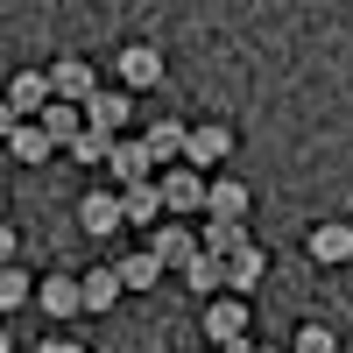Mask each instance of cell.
<instances>
[{"label":"cell","mask_w":353,"mask_h":353,"mask_svg":"<svg viewBox=\"0 0 353 353\" xmlns=\"http://www.w3.org/2000/svg\"><path fill=\"white\" fill-rule=\"evenodd\" d=\"M163 184V212H176V219H191V212H205V198H212V184L191 170V163H176V170H163L156 176Z\"/></svg>","instance_id":"obj_1"},{"label":"cell","mask_w":353,"mask_h":353,"mask_svg":"<svg viewBox=\"0 0 353 353\" xmlns=\"http://www.w3.org/2000/svg\"><path fill=\"white\" fill-rule=\"evenodd\" d=\"M149 254L163 261V269H191V261L205 254V241H198L184 219H170V226H156V233H149Z\"/></svg>","instance_id":"obj_2"},{"label":"cell","mask_w":353,"mask_h":353,"mask_svg":"<svg viewBox=\"0 0 353 353\" xmlns=\"http://www.w3.org/2000/svg\"><path fill=\"white\" fill-rule=\"evenodd\" d=\"M205 339H212V346L248 339V297H212V304H205Z\"/></svg>","instance_id":"obj_3"},{"label":"cell","mask_w":353,"mask_h":353,"mask_svg":"<svg viewBox=\"0 0 353 353\" xmlns=\"http://www.w3.org/2000/svg\"><path fill=\"white\" fill-rule=\"evenodd\" d=\"M106 170L121 176V191H128V184H156V156H149V141H128V134L113 141V156H106Z\"/></svg>","instance_id":"obj_4"},{"label":"cell","mask_w":353,"mask_h":353,"mask_svg":"<svg viewBox=\"0 0 353 353\" xmlns=\"http://www.w3.org/2000/svg\"><path fill=\"white\" fill-rule=\"evenodd\" d=\"M50 85H57V99H64V106H92V99H99V78H92V64H78V57L50 64Z\"/></svg>","instance_id":"obj_5"},{"label":"cell","mask_w":353,"mask_h":353,"mask_svg":"<svg viewBox=\"0 0 353 353\" xmlns=\"http://www.w3.org/2000/svg\"><path fill=\"white\" fill-rule=\"evenodd\" d=\"M78 226L92 233V241H106V233H121V226H128V212H121V191H92V198L78 205Z\"/></svg>","instance_id":"obj_6"},{"label":"cell","mask_w":353,"mask_h":353,"mask_svg":"<svg viewBox=\"0 0 353 353\" xmlns=\"http://www.w3.org/2000/svg\"><path fill=\"white\" fill-rule=\"evenodd\" d=\"M121 212H128V226H149V233H156V219H163V184H128V191H121Z\"/></svg>","instance_id":"obj_7"},{"label":"cell","mask_w":353,"mask_h":353,"mask_svg":"<svg viewBox=\"0 0 353 353\" xmlns=\"http://www.w3.org/2000/svg\"><path fill=\"white\" fill-rule=\"evenodd\" d=\"M121 78H128V92H149V85L163 78V57H156L149 43H134V50H121Z\"/></svg>","instance_id":"obj_8"},{"label":"cell","mask_w":353,"mask_h":353,"mask_svg":"<svg viewBox=\"0 0 353 353\" xmlns=\"http://www.w3.org/2000/svg\"><path fill=\"white\" fill-rule=\"evenodd\" d=\"M226 128H191V141H184V163L191 170H212V163H226Z\"/></svg>","instance_id":"obj_9"},{"label":"cell","mask_w":353,"mask_h":353,"mask_svg":"<svg viewBox=\"0 0 353 353\" xmlns=\"http://www.w3.org/2000/svg\"><path fill=\"white\" fill-rule=\"evenodd\" d=\"M43 311H57V318H71V311H85V276H50L43 290Z\"/></svg>","instance_id":"obj_10"},{"label":"cell","mask_w":353,"mask_h":353,"mask_svg":"<svg viewBox=\"0 0 353 353\" xmlns=\"http://www.w3.org/2000/svg\"><path fill=\"white\" fill-rule=\"evenodd\" d=\"M141 141H149V156H156V163H170V170H176V163H184V141H191V128H184V121H156Z\"/></svg>","instance_id":"obj_11"},{"label":"cell","mask_w":353,"mask_h":353,"mask_svg":"<svg viewBox=\"0 0 353 353\" xmlns=\"http://www.w3.org/2000/svg\"><path fill=\"white\" fill-rule=\"evenodd\" d=\"M85 128H99V134L121 141V128H128V92H99L92 106H85Z\"/></svg>","instance_id":"obj_12"},{"label":"cell","mask_w":353,"mask_h":353,"mask_svg":"<svg viewBox=\"0 0 353 353\" xmlns=\"http://www.w3.org/2000/svg\"><path fill=\"white\" fill-rule=\"evenodd\" d=\"M8 141H14V163H43V156L57 149L43 121H14V128H8Z\"/></svg>","instance_id":"obj_13"},{"label":"cell","mask_w":353,"mask_h":353,"mask_svg":"<svg viewBox=\"0 0 353 353\" xmlns=\"http://www.w3.org/2000/svg\"><path fill=\"white\" fill-rule=\"evenodd\" d=\"M198 241H205V254L233 261V254L248 248V233H241V219H205V233H198Z\"/></svg>","instance_id":"obj_14"},{"label":"cell","mask_w":353,"mask_h":353,"mask_svg":"<svg viewBox=\"0 0 353 353\" xmlns=\"http://www.w3.org/2000/svg\"><path fill=\"white\" fill-rule=\"evenodd\" d=\"M254 283H261V248L248 241L241 254H233V261H226V297H248V290H254Z\"/></svg>","instance_id":"obj_15"},{"label":"cell","mask_w":353,"mask_h":353,"mask_svg":"<svg viewBox=\"0 0 353 353\" xmlns=\"http://www.w3.org/2000/svg\"><path fill=\"white\" fill-rule=\"evenodd\" d=\"M43 128H50V141H57V149H71V141L85 134V106H64V99H57V106L43 113Z\"/></svg>","instance_id":"obj_16"},{"label":"cell","mask_w":353,"mask_h":353,"mask_svg":"<svg viewBox=\"0 0 353 353\" xmlns=\"http://www.w3.org/2000/svg\"><path fill=\"white\" fill-rule=\"evenodd\" d=\"M184 283L198 290V297H226V261L219 254H198L191 269H184Z\"/></svg>","instance_id":"obj_17"},{"label":"cell","mask_w":353,"mask_h":353,"mask_svg":"<svg viewBox=\"0 0 353 353\" xmlns=\"http://www.w3.org/2000/svg\"><path fill=\"white\" fill-rule=\"evenodd\" d=\"M121 269H92V276H85V311H113V304H121Z\"/></svg>","instance_id":"obj_18"},{"label":"cell","mask_w":353,"mask_h":353,"mask_svg":"<svg viewBox=\"0 0 353 353\" xmlns=\"http://www.w3.org/2000/svg\"><path fill=\"white\" fill-rule=\"evenodd\" d=\"M311 254H318V261H346V254H353V226H339V219L318 226V233H311Z\"/></svg>","instance_id":"obj_19"},{"label":"cell","mask_w":353,"mask_h":353,"mask_svg":"<svg viewBox=\"0 0 353 353\" xmlns=\"http://www.w3.org/2000/svg\"><path fill=\"white\" fill-rule=\"evenodd\" d=\"M205 212H212V219H248V184H212Z\"/></svg>","instance_id":"obj_20"},{"label":"cell","mask_w":353,"mask_h":353,"mask_svg":"<svg viewBox=\"0 0 353 353\" xmlns=\"http://www.w3.org/2000/svg\"><path fill=\"white\" fill-rule=\"evenodd\" d=\"M113 269H121V283H128V290H149V283L163 276V261L141 248V254H128V261H113Z\"/></svg>","instance_id":"obj_21"},{"label":"cell","mask_w":353,"mask_h":353,"mask_svg":"<svg viewBox=\"0 0 353 353\" xmlns=\"http://www.w3.org/2000/svg\"><path fill=\"white\" fill-rule=\"evenodd\" d=\"M106 156H113V134H99V128H85L71 141V163H106Z\"/></svg>","instance_id":"obj_22"},{"label":"cell","mask_w":353,"mask_h":353,"mask_svg":"<svg viewBox=\"0 0 353 353\" xmlns=\"http://www.w3.org/2000/svg\"><path fill=\"white\" fill-rule=\"evenodd\" d=\"M28 297H36V283H28V276L14 269V261H8V276H0V304H8V311H21Z\"/></svg>","instance_id":"obj_23"},{"label":"cell","mask_w":353,"mask_h":353,"mask_svg":"<svg viewBox=\"0 0 353 353\" xmlns=\"http://www.w3.org/2000/svg\"><path fill=\"white\" fill-rule=\"evenodd\" d=\"M297 353H332V332H325V325H304V332H297Z\"/></svg>","instance_id":"obj_24"},{"label":"cell","mask_w":353,"mask_h":353,"mask_svg":"<svg viewBox=\"0 0 353 353\" xmlns=\"http://www.w3.org/2000/svg\"><path fill=\"white\" fill-rule=\"evenodd\" d=\"M36 353H78V339H43Z\"/></svg>","instance_id":"obj_25"},{"label":"cell","mask_w":353,"mask_h":353,"mask_svg":"<svg viewBox=\"0 0 353 353\" xmlns=\"http://www.w3.org/2000/svg\"><path fill=\"white\" fill-rule=\"evenodd\" d=\"M219 353H254V346H248V339H233V346H219Z\"/></svg>","instance_id":"obj_26"},{"label":"cell","mask_w":353,"mask_h":353,"mask_svg":"<svg viewBox=\"0 0 353 353\" xmlns=\"http://www.w3.org/2000/svg\"><path fill=\"white\" fill-rule=\"evenodd\" d=\"M254 353H276V346H254Z\"/></svg>","instance_id":"obj_27"}]
</instances>
